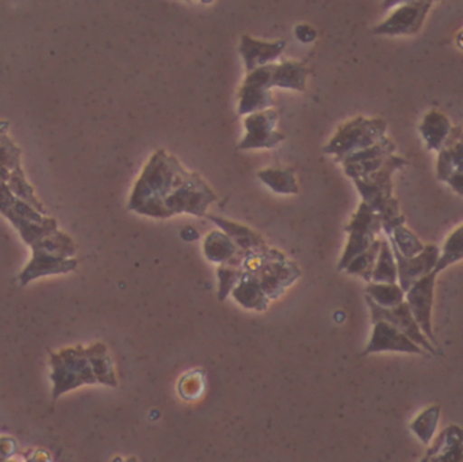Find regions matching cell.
Returning <instances> with one entry per match:
<instances>
[{
	"instance_id": "1",
	"label": "cell",
	"mask_w": 463,
	"mask_h": 462,
	"mask_svg": "<svg viewBox=\"0 0 463 462\" xmlns=\"http://www.w3.org/2000/svg\"><path fill=\"white\" fill-rule=\"evenodd\" d=\"M190 174L182 167L175 156H171L165 149H159L152 155L138 178L128 209L144 216L167 219L165 201L189 178Z\"/></svg>"
},
{
	"instance_id": "2",
	"label": "cell",
	"mask_w": 463,
	"mask_h": 462,
	"mask_svg": "<svg viewBox=\"0 0 463 462\" xmlns=\"http://www.w3.org/2000/svg\"><path fill=\"white\" fill-rule=\"evenodd\" d=\"M32 251V259L19 274L22 287H26L41 277L67 274L78 268L75 243L68 233L61 231L33 244Z\"/></svg>"
},
{
	"instance_id": "3",
	"label": "cell",
	"mask_w": 463,
	"mask_h": 462,
	"mask_svg": "<svg viewBox=\"0 0 463 462\" xmlns=\"http://www.w3.org/2000/svg\"><path fill=\"white\" fill-rule=\"evenodd\" d=\"M49 365H51V380L53 384V391H52L53 401L83 385L98 384L97 377L87 357L86 347L81 344L64 347L60 352L52 353Z\"/></svg>"
},
{
	"instance_id": "4",
	"label": "cell",
	"mask_w": 463,
	"mask_h": 462,
	"mask_svg": "<svg viewBox=\"0 0 463 462\" xmlns=\"http://www.w3.org/2000/svg\"><path fill=\"white\" fill-rule=\"evenodd\" d=\"M404 157L389 156L380 170L366 178L354 179L364 203H367L375 213L380 214L381 222H391L400 214L399 201L392 195V175L394 171L407 165Z\"/></svg>"
},
{
	"instance_id": "5",
	"label": "cell",
	"mask_w": 463,
	"mask_h": 462,
	"mask_svg": "<svg viewBox=\"0 0 463 462\" xmlns=\"http://www.w3.org/2000/svg\"><path fill=\"white\" fill-rule=\"evenodd\" d=\"M0 213L10 220L24 243L30 247L59 231L56 220L38 213L32 206L18 200L8 189L7 184H0Z\"/></svg>"
},
{
	"instance_id": "6",
	"label": "cell",
	"mask_w": 463,
	"mask_h": 462,
	"mask_svg": "<svg viewBox=\"0 0 463 462\" xmlns=\"http://www.w3.org/2000/svg\"><path fill=\"white\" fill-rule=\"evenodd\" d=\"M386 129L388 125L383 119L356 117L337 127L334 137L324 146V152L334 155L336 162H343L350 155L370 148L383 140L385 137Z\"/></svg>"
},
{
	"instance_id": "7",
	"label": "cell",
	"mask_w": 463,
	"mask_h": 462,
	"mask_svg": "<svg viewBox=\"0 0 463 462\" xmlns=\"http://www.w3.org/2000/svg\"><path fill=\"white\" fill-rule=\"evenodd\" d=\"M381 230H383V222H381L380 214L375 213L367 203H362L351 219L350 224L345 227V232L350 235V238H348L347 247L340 259L337 270H345V268L358 255L367 251L377 240L375 236L380 233Z\"/></svg>"
},
{
	"instance_id": "8",
	"label": "cell",
	"mask_w": 463,
	"mask_h": 462,
	"mask_svg": "<svg viewBox=\"0 0 463 462\" xmlns=\"http://www.w3.org/2000/svg\"><path fill=\"white\" fill-rule=\"evenodd\" d=\"M217 195L198 174H190L189 178L165 201V211L168 217L174 214L190 213L206 216L211 203H216Z\"/></svg>"
},
{
	"instance_id": "9",
	"label": "cell",
	"mask_w": 463,
	"mask_h": 462,
	"mask_svg": "<svg viewBox=\"0 0 463 462\" xmlns=\"http://www.w3.org/2000/svg\"><path fill=\"white\" fill-rule=\"evenodd\" d=\"M277 64L264 65L248 73L239 91V116H250L274 106L269 89Z\"/></svg>"
},
{
	"instance_id": "10",
	"label": "cell",
	"mask_w": 463,
	"mask_h": 462,
	"mask_svg": "<svg viewBox=\"0 0 463 462\" xmlns=\"http://www.w3.org/2000/svg\"><path fill=\"white\" fill-rule=\"evenodd\" d=\"M438 274L432 271L429 276L416 281L405 293V303L410 306L413 319L420 327L421 333L437 347L438 342L432 330V306H434L435 282Z\"/></svg>"
},
{
	"instance_id": "11",
	"label": "cell",
	"mask_w": 463,
	"mask_h": 462,
	"mask_svg": "<svg viewBox=\"0 0 463 462\" xmlns=\"http://www.w3.org/2000/svg\"><path fill=\"white\" fill-rule=\"evenodd\" d=\"M367 304H369L370 311H372L373 323L375 322H386L389 325L396 327L400 333L404 334L407 338H410L413 344H418L419 347L424 350V352L430 353V354H437V347L426 338L423 333H421L420 327H419L416 320L413 319L412 314H411L410 306L408 304L402 303L399 306L394 308L386 309L381 308L377 304L373 303L369 297H366Z\"/></svg>"
},
{
	"instance_id": "12",
	"label": "cell",
	"mask_w": 463,
	"mask_h": 462,
	"mask_svg": "<svg viewBox=\"0 0 463 462\" xmlns=\"http://www.w3.org/2000/svg\"><path fill=\"white\" fill-rule=\"evenodd\" d=\"M432 2H408L392 13L386 21L374 27L373 33L378 35L415 34L423 26L427 14L431 10Z\"/></svg>"
},
{
	"instance_id": "13",
	"label": "cell",
	"mask_w": 463,
	"mask_h": 462,
	"mask_svg": "<svg viewBox=\"0 0 463 462\" xmlns=\"http://www.w3.org/2000/svg\"><path fill=\"white\" fill-rule=\"evenodd\" d=\"M278 121V113L272 108L258 111L245 117L244 124L247 127V135L244 140L239 144V149H271L272 146L285 140L283 133L275 130Z\"/></svg>"
},
{
	"instance_id": "14",
	"label": "cell",
	"mask_w": 463,
	"mask_h": 462,
	"mask_svg": "<svg viewBox=\"0 0 463 462\" xmlns=\"http://www.w3.org/2000/svg\"><path fill=\"white\" fill-rule=\"evenodd\" d=\"M437 176L440 182L450 184L451 189L463 195V129H451L445 146L439 152Z\"/></svg>"
},
{
	"instance_id": "15",
	"label": "cell",
	"mask_w": 463,
	"mask_h": 462,
	"mask_svg": "<svg viewBox=\"0 0 463 462\" xmlns=\"http://www.w3.org/2000/svg\"><path fill=\"white\" fill-rule=\"evenodd\" d=\"M394 151H396V144L385 136L383 140L378 141L370 148L345 157L342 162L343 168L350 178H366L380 170L389 156L394 154Z\"/></svg>"
},
{
	"instance_id": "16",
	"label": "cell",
	"mask_w": 463,
	"mask_h": 462,
	"mask_svg": "<svg viewBox=\"0 0 463 462\" xmlns=\"http://www.w3.org/2000/svg\"><path fill=\"white\" fill-rule=\"evenodd\" d=\"M392 250H393L394 258H396L400 288L405 293L412 288L416 281L435 271V268L439 262L440 250L435 244H427L423 251L413 258H404L393 247H392Z\"/></svg>"
},
{
	"instance_id": "17",
	"label": "cell",
	"mask_w": 463,
	"mask_h": 462,
	"mask_svg": "<svg viewBox=\"0 0 463 462\" xmlns=\"http://www.w3.org/2000/svg\"><path fill=\"white\" fill-rule=\"evenodd\" d=\"M259 282L269 300H277L301 277V270L291 260H271L259 271Z\"/></svg>"
},
{
	"instance_id": "18",
	"label": "cell",
	"mask_w": 463,
	"mask_h": 462,
	"mask_svg": "<svg viewBox=\"0 0 463 462\" xmlns=\"http://www.w3.org/2000/svg\"><path fill=\"white\" fill-rule=\"evenodd\" d=\"M372 339L367 344L364 354H374V353L396 352L407 353V354L424 355V350L413 344L410 338L400 333L396 327L386 322L373 323Z\"/></svg>"
},
{
	"instance_id": "19",
	"label": "cell",
	"mask_w": 463,
	"mask_h": 462,
	"mask_svg": "<svg viewBox=\"0 0 463 462\" xmlns=\"http://www.w3.org/2000/svg\"><path fill=\"white\" fill-rule=\"evenodd\" d=\"M285 46L286 42L282 40L277 41V42H264V41L256 40L250 35H242L240 54L244 59L247 72L250 73L256 68L271 64V61L280 56Z\"/></svg>"
},
{
	"instance_id": "20",
	"label": "cell",
	"mask_w": 463,
	"mask_h": 462,
	"mask_svg": "<svg viewBox=\"0 0 463 462\" xmlns=\"http://www.w3.org/2000/svg\"><path fill=\"white\" fill-rule=\"evenodd\" d=\"M463 430L458 426H449L435 438L434 444L421 462H462Z\"/></svg>"
},
{
	"instance_id": "21",
	"label": "cell",
	"mask_w": 463,
	"mask_h": 462,
	"mask_svg": "<svg viewBox=\"0 0 463 462\" xmlns=\"http://www.w3.org/2000/svg\"><path fill=\"white\" fill-rule=\"evenodd\" d=\"M206 217L214 224L219 225L222 232L227 233L232 241L236 244L237 249L241 251L258 252L269 249L266 240L250 228L239 224V222H231V220L222 219V217L211 216V214Z\"/></svg>"
},
{
	"instance_id": "22",
	"label": "cell",
	"mask_w": 463,
	"mask_h": 462,
	"mask_svg": "<svg viewBox=\"0 0 463 462\" xmlns=\"http://www.w3.org/2000/svg\"><path fill=\"white\" fill-rule=\"evenodd\" d=\"M451 129L453 127H451L448 117L438 110L429 111L420 124V133L430 151L431 149L442 151L449 136H450Z\"/></svg>"
},
{
	"instance_id": "23",
	"label": "cell",
	"mask_w": 463,
	"mask_h": 462,
	"mask_svg": "<svg viewBox=\"0 0 463 462\" xmlns=\"http://www.w3.org/2000/svg\"><path fill=\"white\" fill-rule=\"evenodd\" d=\"M234 300L247 309L266 311L269 300L261 289L259 278L253 274L244 273L237 287L232 290Z\"/></svg>"
},
{
	"instance_id": "24",
	"label": "cell",
	"mask_w": 463,
	"mask_h": 462,
	"mask_svg": "<svg viewBox=\"0 0 463 462\" xmlns=\"http://www.w3.org/2000/svg\"><path fill=\"white\" fill-rule=\"evenodd\" d=\"M87 357L91 363L92 372L97 377L98 384L116 388L118 385L113 358L109 354L108 346L102 342L86 347Z\"/></svg>"
},
{
	"instance_id": "25",
	"label": "cell",
	"mask_w": 463,
	"mask_h": 462,
	"mask_svg": "<svg viewBox=\"0 0 463 462\" xmlns=\"http://www.w3.org/2000/svg\"><path fill=\"white\" fill-rule=\"evenodd\" d=\"M307 75H309V70L304 62L288 60L277 64L271 79V87L304 92L307 89Z\"/></svg>"
},
{
	"instance_id": "26",
	"label": "cell",
	"mask_w": 463,
	"mask_h": 462,
	"mask_svg": "<svg viewBox=\"0 0 463 462\" xmlns=\"http://www.w3.org/2000/svg\"><path fill=\"white\" fill-rule=\"evenodd\" d=\"M239 251L230 236L222 231H213L203 240V254L208 260L220 266L230 263Z\"/></svg>"
},
{
	"instance_id": "27",
	"label": "cell",
	"mask_w": 463,
	"mask_h": 462,
	"mask_svg": "<svg viewBox=\"0 0 463 462\" xmlns=\"http://www.w3.org/2000/svg\"><path fill=\"white\" fill-rule=\"evenodd\" d=\"M258 178L266 184L272 192L279 194H297L298 184L294 168H266L259 171Z\"/></svg>"
},
{
	"instance_id": "28",
	"label": "cell",
	"mask_w": 463,
	"mask_h": 462,
	"mask_svg": "<svg viewBox=\"0 0 463 462\" xmlns=\"http://www.w3.org/2000/svg\"><path fill=\"white\" fill-rule=\"evenodd\" d=\"M397 281H399V273H397L393 250H392L391 243L383 239L377 263L373 271L372 282L374 284H397Z\"/></svg>"
},
{
	"instance_id": "29",
	"label": "cell",
	"mask_w": 463,
	"mask_h": 462,
	"mask_svg": "<svg viewBox=\"0 0 463 462\" xmlns=\"http://www.w3.org/2000/svg\"><path fill=\"white\" fill-rule=\"evenodd\" d=\"M7 186L18 200L24 201V203L32 206V208L34 209V211H37L38 213L46 216L45 208H43V203H41V201L38 200L37 195H35L34 189H33L32 184L27 182L22 167L16 168V170H14L13 173L10 174V178H8L7 181Z\"/></svg>"
},
{
	"instance_id": "30",
	"label": "cell",
	"mask_w": 463,
	"mask_h": 462,
	"mask_svg": "<svg viewBox=\"0 0 463 462\" xmlns=\"http://www.w3.org/2000/svg\"><path fill=\"white\" fill-rule=\"evenodd\" d=\"M366 295L373 303L381 308L391 309L399 306L405 301V292L397 284H374L370 282L366 288Z\"/></svg>"
},
{
	"instance_id": "31",
	"label": "cell",
	"mask_w": 463,
	"mask_h": 462,
	"mask_svg": "<svg viewBox=\"0 0 463 462\" xmlns=\"http://www.w3.org/2000/svg\"><path fill=\"white\" fill-rule=\"evenodd\" d=\"M440 407L431 406L418 415L415 420L410 425L411 430L423 442L424 445L431 444L437 433L438 423H439Z\"/></svg>"
},
{
	"instance_id": "32",
	"label": "cell",
	"mask_w": 463,
	"mask_h": 462,
	"mask_svg": "<svg viewBox=\"0 0 463 462\" xmlns=\"http://www.w3.org/2000/svg\"><path fill=\"white\" fill-rule=\"evenodd\" d=\"M21 148L7 135L0 137V184H7L10 174L21 167Z\"/></svg>"
},
{
	"instance_id": "33",
	"label": "cell",
	"mask_w": 463,
	"mask_h": 462,
	"mask_svg": "<svg viewBox=\"0 0 463 462\" xmlns=\"http://www.w3.org/2000/svg\"><path fill=\"white\" fill-rule=\"evenodd\" d=\"M391 246L396 249L404 258H413L424 250V244L404 225H400L391 236Z\"/></svg>"
},
{
	"instance_id": "34",
	"label": "cell",
	"mask_w": 463,
	"mask_h": 462,
	"mask_svg": "<svg viewBox=\"0 0 463 462\" xmlns=\"http://www.w3.org/2000/svg\"><path fill=\"white\" fill-rule=\"evenodd\" d=\"M381 240H375L364 254L358 255L350 265L345 268V271L353 276H359L364 281L372 282L373 271H374L375 263H377L378 254H380Z\"/></svg>"
},
{
	"instance_id": "35",
	"label": "cell",
	"mask_w": 463,
	"mask_h": 462,
	"mask_svg": "<svg viewBox=\"0 0 463 462\" xmlns=\"http://www.w3.org/2000/svg\"><path fill=\"white\" fill-rule=\"evenodd\" d=\"M463 259V225L457 228L443 246L440 251L439 262L435 268V273L439 274L440 271L446 270L449 266L453 263L459 262Z\"/></svg>"
},
{
	"instance_id": "36",
	"label": "cell",
	"mask_w": 463,
	"mask_h": 462,
	"mask_svg": "<svg viewBox=\"0 0 463 462\" xmlns=\"http://www.w3.org/2000/svg\"><path fill=\"white\" fill-rule=\"evenodd\" d=\"M203 371H193L184 374L179 382V395L187 401H197L203 396L206 387Z\"/></svg>"
},
{
	"instance_id": "37",
	"label": "cell",
	"mask_w": 463,
	"mask_h": 462,
	"mask_svg": "<svg viewBox=\"0 0 463 462\" xmlns=\"http://www.w3.org/2000/svg\"><path fill=\"white\" fill-rule=\"evenodd\" d=\"M219 274V298L224 301L231 295L232 290L237 287L241 277L244 276L242 269L233 268V266L222 265L217 270Z\"/></svg>"
},
{
	"instance_id": "38",
	"label": "cell",
	"mask_w": 463,
	"mask_h": 462,
	"mask_svg": "<svg viewBox=\"0 0 463 462\" xmlns=\"http://www.w3.org/2000/svg\"><path fill=\"white\" fill-rule=\"evenodd\" d=\"M18 452V444L13 437H0V458L3 461L11 460Z\"/></svg>"
},
{
	"instance_id": "39",
	"label": "cell",
	"mask_w": 463,
	"mask_h": 462,
	"mask_svg": "<svg viewBox=\"0 0 463 462\" xmlns=\"http://www.w3.org/2000/svg\"><path fill=\"white\" fill-rule=\"evenodd\" d=\"M24 462H53L51 453L43 448L27 450L24 453Z\"/></svg>"
},
{
	"instance_id": "40",
	"label": "cell",
	"mask_w": 463,
	"mask_h": 462,
	"mask_svg": "<svg viewBox=\"0 0 463 462\" xmlns=\"http://www.w3.org/2000/svg\"><path fill=\"white\" fill-rule=\"evenodd\" d=\"M296 37L298 38L301 42L310 43L317 37V32L313 29L309 24H298L296 27Z\"/></svg>"
},
{
	"instance_id": "41",
	"label": "cell",
	"mask_w": 463,
	"mask_h": 462,
	"mask_svg": "<svg viewBox=\"0 0 463 462\" xmlns=\"http://www.w3.org/2000/svg\"><path fill=\"white\" fill-rule=\"evenodd\" d=\"M181 235L182 239L186 241L197 240L198 239V232L193 227L184 228V230H182Z\"/></svg>"
},
{
	"instance_id": "42",
	"label": "cell",
	"mask_w": 463,
	"mask_h": 462,
	"mask_svg": "<svg viewBox=\"0 0 463 462\" xmlns=\"http://www.w3.org/2000/svg\"><path fill=\"white\" fill-rule=\"evenodd\" d=\"M8 122L5 121H0V137H3V136L7 135L8 132Z\"/></svg>"
},
{
	"instance_id": "43",
	"label": "cell",
	"mask_w": 463,
	"mask_h": 462,
	"mask_svg": "<svg viewBox=\"0 0 463 462\" xmlns=\"http://www.w3.org/2000/svg\"><path fill=\"white\" fill-rule=\"evenodd\" d=\"M113 462H138V460L136 457H129L127 458V460H124V458L121 457H116L114 458Z\"/></svg>"
},
{
	"instance_id": "44",
	"label": "cell",
	"mask_w": 463,
	"mask_h": 462,
	"mask_svg": "<svg viewBox=\"0 0 463 462\" xmlns=\"http://www.w3.org/2000/svg\"><path fill=\"white\" fill-rule=\"evenodd\" d=\"M5 462H18V461L13 460V458H11V460H8V461H5Z\"/></svg>"
},
{
	"instance_id": "45",
	"label": "cell",
	"mask_w": 463,
	"mask_h": 462,
	"mask_svg": "<svg viewBox=\"0 0 463 462\" xmlns=\"http://www.w3.org/2000/svg\"><path fill=\"white\" fill-rule=\"evenodd\" d=\"M0 462H5V461H3L2 458H0Z\"/></svg>"
}]
</instances>
